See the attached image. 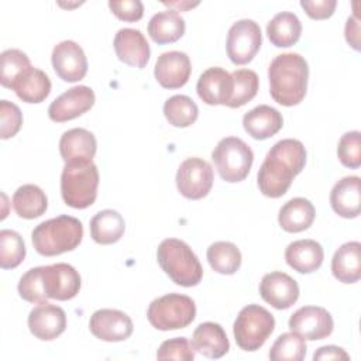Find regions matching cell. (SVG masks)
<instances>
[{
  "label": "cell",
  "mask_w": 361,
  "mask_h": 361,
  "mask_svg": "<svg viewBox=\"0 0 361 361\" xmlns=\"http://www.w3.org/2000/svg\"><path fill=\"white\" fill-rule=\"evenodd\" d=\"M306 164V149L299 140L285 138L275 142L268 151L257 175L258 188L268 197L283 196L293 178Z\"/></svg>",
  "instance_id": "6da1fadb"
},
{
  "label": "cell",
  "mask_w": 361,
  "mask_h": 361,
  "mask_svg": "<svg viewBox=\"0 0 361 361\" xmlns=\"http://www.w3.org/2000/svg\"><path fill=\"white\" fill-rule=\"evenodd\" d=\"M80 289V275L69 264L58 262L28 269L18 282V295L30 303H45L48 299L69 300Z\"/></svg>",
  "instance_id": "7a4b0ae2"
},
{
  "label": "cell",
  "mask_w": 361,
  "mask_h": 361,
  "mask_svg": "<svg viewBox=\"0 0 361 361\" xmlns=\"http://www.w3.org/2000/svg\"><path fill=\"white\" fill-rule=\"evenodd\" d=\"M269 93L286 107L299 104L307 90L309 68L306 59L295 52L275 56L268 68Z\"/></svg>",
  "instance_id": "3957f363"
},
{
  "label": "cell",
  "mask_w": 361,
  "mask_h": 361,
  "mask_svg": "<svg viewBox=\"0 0 361 361\" xmlns=\"http://www.w3.org/2000/svg\"><path fill=\"white\" fill-rule=\"evenodd\" d=\"M35 251L44 257H54L75 250L83 238L79 219L68 214L39 223L31 233Z\"/></svg>",
  "instance_id": "277c9868"
},
{
  "label": "cell",
  "mask_w": 361,
  "mask_h": 361,
  "mask_svg": "<svg viewBox=\"0 0 361 361\" xmlns=\"http://www.w3.org/2000/svg\"><path fill=\"white\" fill-rule=\"evenodd\" d=\"M157 259L162 271L176 285L190 288L196 286L203 276V268L192 251L182 240L166 238L157 250Z\"/></svg>",
  "instance_id": "5b68a950"
},
{
  "label": "cell",
  "mask_w": 361,
  "mask_h": 361,
  "mask_svg": "<svg viewBox=\"0 0 361 361\" xmlns=\"http://www.w3.org/2000/svg\"><path fill=\"white\" fill-rule=\"evenodd\" d=\"M99 171L93 161L66 162L61 175V195L73 209L92 206L97 196Z\"/></svg>",
  "instance_id": "8992f818"
},
{
  "label": "cell",
  "mask_w": 361,
  "mask_h": 361,
  "mask_svg": "<svg viewBox=\"0 0 361 361\" xmlns=\"http://www.w3.org/2000/svg\"><path fill=\"white\" fill-rule=\"evenodd\" d=\"M196 316L192 298L180 293H168L154 299L147 310L148 322L157 330L168 331L188 327Z\"/></svg>",
  "instance_id": "52a82bcc"
},
{
  "label": "cell",
  "mask_w": 361,
  "mask_h": 361,
  "mask_svg": "<svg viewBox=\"0 0 361 361\" xmlns=\"http://www.w3.org/2000/svg\"><path fill=\"white\" fill-rule=\"evenodd\" d=\"M275 329L274 316L259 305L243 307L234 322L233 333L237 345L244 351L261 348Z\"/></svg>",
  "instance_id": "ba28073f"
},
{
  "label": "cell",
  "mask_w": 361,
  "mask_h": 361,
  "mask_svg": "<svg viewBox=\"0 0 361 361\" xmlns=\"http://www.w3.org/2000/svg\"><path fill=\"white\" fill-rule=\"evenodd\" d=\"M212 159L220 178L226 182L235 183L247 178L254 161V154L241 138L226 137L214 147Z\"/></svg>",
  "instance_id": "9c48e42d"
},
{
  "label": "cell",
  "mask_w": 361,
  "mask_h": 361,
  "mask_svg": "<svg viewBox=\"0 0 361 361\" xmlns=\"http://www.w3.org/2000/svg\"><path fill=\"white\" fill-rule=\"evenodd\" d=\"M261 42L262 35L259 25L250 18L238 20L230 27L227 34V55L233 63L245 65L257 55Z\"/></svg>",
  "instance_id": "30bf717a"
},
{
  "label": "cell",
  "mask_w": 361,
  "mask_h": 361,
  "mask_svg": "<svg viewBox=\"0 0 361 361\" xmlns=\"http://www.w3.org/2000/svg\"><path fill=\"white\" fill-rule=\"evenodd\" d=\"M212 165L197 157L185 159L176 172V188L182 196L199 200L207 196L213 186Z\"/></svg>",
  "instance_id": "8fae6325"
},
{
  "label": "cell",
  "mask_w": 361,
  "mask_h": 361,
  "mask_svg": "<svg viewBox=\"0 0 361 361\" xmlns=\"http://www.w3.org/2000/svg\"><path fill=\"white\" fill-rule=\"evenodd\" d=\"M290 331L305 340H323L333 331L334 322L331 314L320 306H303L289 319Z\"/></svg>",
  "instance_id": "7c38bea8"
},
{
  "label": "cell",
  "mask_w": 361,
  "mask_h": 361,
  "mask_svg": "<svg viewBox=\"0 0 361 361\" xmlns=\"http://www.w3.org/2000/svg\"><path fill=\"white\" fill-rule=\"evenodd\" d=\"M51 62L55 73L65 82H78L87 73V59L79 44L66 39L52 49Z\"/></svg>",
  "instance_id": "4fadbf2b"
},
{
  "label": "cell",
  "mask_w": 361,
  "mask_h": 361,
  "mask_svg": "<svg viewBox=\"0 0 361 361\" xmlns=\"http://www.w3.org/2000/svg\"><path fill=\"white\" fill-rule=\"evenodd\" d=\"M93 104L94 92L89 86H73L49 104L48 116L55 123H63L85 114Z\"/></svg>",
  "instance_id": "5bb4252c"
},
{
  "label": "cell",
  "mask_w": 361,
  "mask_h": 361,
  "mask_svg": "<svg viewBox=\"0 0 361 361\" xmlns=\"http://www.w3.org/2000/svg\"><path fill=\"white\" fill-rule=\"evenodd\" d=\"M90 333L103 341L116 343L127 340L134 330L131 319L117 309H99L89 320Z\"/></svg>",
  "instance_id": "9a60e30c"
},
{
  "label": "cell",
  "mask_w": 361,
  "mask_h": 361,
  "mask_svg": "<svg viewBox=\"0 0 361 361\" xmlns=\"http://www.w3.org/2000/svg\"><path fill=\"white\" fill-rule=\"evenodd\" d=\"M259 295L272 307L282 310L296 303L299 298V285L288 274L275 271L262 276L259 283Z\"/></svg>",
  "instance_id": "2e32d148"
},
{
  "label": "cell",
  "mask_w": 361,
  "mask_h": 361,
  "mask_svg": "<svg viewBox=\"0 0 361 361\" xmlns=\"http://www.w3.org/2000/svg\"><path fill=\"white\" fill-rule=\"evenodd\" d=\"M28 329L39 340L49 341L59 337L66 329V314L62 307L48 302L39 303L28 314Z\"/></svg>",
  "instance_id": "e0dca14e"
},
{
  "label": "cell",
  "mask_w": 361,
  "mask_h": 361,
  "mask_svg": "<svg viewBox=\"0 0 361 361\" xmlns=\"http://www.w3.org/2000/svg\"><path fill=\"white\" fill-rule=\"evenodd\" d=\"M192 72L190 59L185 52L169 51L158 56L154 75L165 89H178L186 85Z\"/></svg>",
  "instance_id": "ac0fdd59"
},
{
  "label": "cell",
  "mask_w": 361,
  "mask_h": 361,
  "mask_svg": "<svg viewBox=\"0 0 361 361\" xmlns=\"http://www.w3.org/2000/svg\"><path fill=\"white\" fill-rule=\"evenodd\" d=\"M114 51L117 58L130 65L142 69L149 61V45L140 30L121 28L114 37Z\"/></svg>",
  "instance_id": "d6986e66"
},
{
  "label": "cell",
  "mask_w": 361,
  "mask_h": 361,
  "mask_svg": "<svg viewBox=\"0 0 361 361\" xmlns=\"http://www.w3.org/2000/svg\"><path fill=\"white\" fill-rule=\"evenodd\" d=\"M199 97L210 106L227 104L233 92V79L231 73L226 69L213 66L206 69L196 85Z\"/></svg>",
  "instance_id": "ffe728a7"
},
{
  "label": "cell",
  "mask_w": 361,
  "mask_h": 361,
  "mask_svg": "<svg viewBox=\"0 0 361 361\" xmlns=\"http://www.w3.org/2000/svg\"><path fill=\"white\" fill-rule=\"evenodd\" d=\"M361 179L345 176L340 179L330 192L331 209L344 219H354L361 210Z\"/></svg>",
  "instance_id": "44dd1931"
},
{
  "label": "cell",
  "mask_w": 361,
  "mask_h": 361,
  "mask_svg": "<svg viewBox=\"0 0 361 361\" xmlns=\"http://www.w3.org/2000/svg\"><path fill=\"white\" fill-rule=\"evenodd\" d=\"M193 348L207 358H221L230 350V343L224 329L219 323H200L192 336Z\"/></svg>",
  "instance_id": "7402d4cb"
},
{
  "label": "cell",
  "mask_w": 361,
  "mask_h": 361,
  "mask_svg": "<svg viewBox=\"0 0 361 361\" xmlns=\"http://www.w3.org/2000/svg\"><path fill=\"white\" fill-rule=\"evenodd\" d=\"M243 126L252 138L267 140L282 128L283 118L276 109L268 104H259L244 114Z\"/></svg>",
  "instance_id": "603a6c76"
},
{
  "label": "cell",
  "mask_w": 361,
  "mask_h": 361,
  "mask_svg": "<svg viewBox=\"0 0 361 361\" xmlns=\"http://www.w3.org/2000/svg\"><path fill=\"white\" fill-rule=\"evenodd\" d=\"M96 148V137L86 128L68 130L59 140V152L65 164L73 161H92Z\"/></svg>",
  "instance_id": "cb8c5ba5"
},
{
  "label": "cell",
  "mask_w": 361,
  "mask_h": 361,
  "mask_svg": "<svg viewBox=\"0 0 361 361\" xmlns=\"http://www.w3.org/2000/svg\"><path fill=\"white\" fill-rule=\"evenodd\" d=\"M324 252L314 240H298L285 250L286 264L299 274H310L322 267Z\"/></svg>",
  "instance_id": "d4e9b609"
},
{
  "label": "cell",
  "mask_w": 361,
  "mask_h": 361,
  "mask_svg": "<svg viewBox=\"0 0 361 361\" xmlns=\"http://www.w3.org/2000/svg\"><path fill=\"white\" fill-rule=\"evenodd\" d=\"M331 272L343 283H355L361 278V244L358 241L344 243L336 250Z\"/></svg>",
  "instance_id": "484cf974"
},
{
  "label": "cell",
  "mask_w": 361,
  "mask_h": 361,
  "mask_svg": "<svg viewBox=\"0 0 361 361\" xmlns=\"http://www.w3.org/2000/svg\"><path fill=\"white\" fill-rule=\"evenodd\" d=\"M316 216L314 206L305 197H293L288 200L278 214V221L282 230L288 233H300L307 230Z\"/></svg>",
  "instance_id": "4316f807"
},
{
  "label": "cell",
  "mask_w": 361,
  "mask_h": 361,
  "mask_svg": "<svg viewBox=\"0 0 361 361\" xmlns=\"http://www.w3.org/2000/svg\"><path fill=\"white\" fill-rule=\"evenodd\" d=\"M10 89L25 103H41L51 92V80L44 71L31 66L14 80Z\"/></svg>",
  "instance_id": "83f0119b"
},
{
  "label": "cell",
  "mask_w": 361,
  "mask_h": 361,
  "mask_svg": "<svg viewBox=\"0 0 361 361\" xmlns=\"http://www.w3.org/2000/svg\"><path fill=\"white\" fill-rule=\"evenodd\" d=\"M148 34L157 44H171L185 34V20L178 10L169 8L154 14L148 23Z\"/></svg>",
  "instance_id": "f1b7e54d"
},
{
  "label": "cell",
  "mask_w": 361,
  "mask_h": 361,
  "mask_svg": "<svg viewBox=\"0 0 361 361\" xmlns=\"http://www.w3.org/2000/svg\"><path fill=\"white\" fill-rule=\"evenodd\" d=\"M126 230L123 216L111 209L96 213L90 220V235L97 244H113L117 243Z\"/></svg>",
  "instance_id": "f546056e"
},
{
  "label": "cell",
  "mask_w": 361,
  "mask_h": 361,
  "mask_svg": "<svg viewBox=\"0 0 361 361\" xmlns=\"http://www.w3.org/2000/svg\"><path fill=\"white\" fill-rule=\"evenodd\" d=\"M300 34V20L290 11L278 13L267 25V35L269 41L278 48L292 47L299 41Z\"/></svg>",
  "instance_id": "4dcf8cb0"
},
{
  "label": "cell",
  "mask_w": 361,
  "mask_h": 361,
  "mask_svg": "<svg viewBox=\"0 0 361 361\" xmlns=\"http://www.w3.org/2000/svg\"><path fill=\"white\" fill-rule=\"evenodd\" d=\"M13 209L23 219H37L42 216L48 207V199L37 185H23L13 195Z\"/></svg>",
  "instance_id": "1f68e13d"
},
{
  "label": "cell",
  "mask_w": 361,
  "mask_h": 361,
  "mask_svg": "<svg viewBox=\"0 0 361 361\" xmlns=\"http://www.w3.org/2000/svg\"><path fill=\"white\" fill-rule=\"evenodd\" d=\"M207 261L213 271L223 275H233L241 267V252L230 241H216L207 248Z\"/></svg>",
  "instance_id": "d6a6232c"
},
{
  "label": "cell",
  "mask_w": 361,
  "mask_h": 361,
  "mask_svg": "<svg viewBox=\"0 0 361 361\" xmlns=\"http://www.w3.org/2000/svg\"><path fill=\"white\" fill-rule=\"evenodd\" d=\"M233 92L227 102V107L237 109L252 100L258 92L259 80L258 75L251 69H237L231 73Z\"/></svg>",
  "instance_id": "836d02e7"
},
{
  "label": "cell",
  "mask_w": 361,
  "mask_h": 361,
  "mask_svg": "<svg viewBox=\"0 0 361 361\" xmlns=\"http://www.w3.org/2000/svg\"><path fill=\"white\" fill-rule=\"evenodd\" d=\"M164 114L173 127H189L196 121L199 109L189 96L175 94L165 102Z\"/></svg>",
  "instance_id": "e575fe53"
},
{
  "label": "cell",
  "mask_w": 361,
  "mask_h": 361,
  "mask_svg": "<svg viewBox=\"0 0 361 361\" xmlns=\"http://www.w3.org/2000/svg\"><path fill=\"white\" fill-rule=\"evenodd\" d=\"M305 355V338H302L293 331L281 334L269 350V358L272 361H302Z\"/></svg>",
  "instance_id": "d590c367"
},
{
  "label": "cell",
  "mask_w": 361,
  "mask_h": 361,
  "mask_svg": "<svg viewBox=\"0 0 361 361\" xmlns=\"http://www.w3.org/2000/svg\"><path fill=\"white\" fill-rule=\"evenodd\" d=\"M25 257V245L23 237L14 230L0 231V267L13 269L18 267Z\"/></svg>",
  "instance_id": "8d00e7d4"
},
{
  "label": "cell",
  "mask_w": 361,
  "mask_h": 361,
  "mask_svg": "<svg viewBox=\"0 0 361 361\" xmlns=\"http://www.w3.org/2000/svg\"><path fill=\"white\" fill-rule=\"evenodd\" d=\"M0 83L4 87H11L16 79H18L27 69L31 68L30 58L20 49H6L0 55Z\"/></svg>",
  "instance_id": "74e56055"
},
{
  "label": "cell",
  "mask_w": 361,
  "mask_h": 361,
  "mask_svg": "<svg viewBox=\"0 0 361 361\" xmlns=\"http://www.w3.org/2000/svg\"><path fill=\"white\" fill-rule=\"evenodd\" d=\"M337 157L340 162L351 169L361 166V134L360 131H348L341 135L337 145Z\"/></svg>",
  "instance_id": "f35d334b"
},
{
  "label": "cell",
  "mask_w": 361,
  "mask_h": 361,
  "mask_svg": "<svg viewBox=\"0 0 361 361\" xmlns=\"http://www.w3.org/2000/svg\"><path fill=\"white\" fill-rule=\"evenodd\" d=\"M158 360H180V361H192L195 358V348L192 343L186 337H175L164 341L158 351Z\"/></svg>",
  "instance_id": "ab89813d"
},
{
  "label": "cell",
  "mask_w": 361,
  "mask_h": 361,
  "mask_svg": "<svg viewBox=\"0 0 361 361\" xmlns=\"http://www.w3.org/2000/svg\"><path fill=\"white\" fill-rule=\"evenodd\" d=\"M0 137L1 140H7L14 137L23 124V114L17 104L1 100L0 102Z\"/></svg>",
  "instance_id": "60d3db41"
},
{
  "label": "cell",
  "mask_w": 361,
  "mask_h": 361,
  "mask_svg": "<svg viewBox=\"0 0 361 361\" xmlns=\"http://www.w3.org/2000/svg\"><path fill=\"white\" fill-rule=\"evenodd\" d=\"M111 13L123 21H138L144 14V6L140 0H121V1H109Z\"/></svg>",
  "instance_id": "b9f144b4"
},
{
  "label": "cell",
  "mask_w": 361,
  "mask_h": 361,
  "mask_svg": "<svg viewBox=\"0 0 361 361\" xmlns=\"http://www.w3.org/2000/svg\"><path fill=\"white\" fill-rule=\"evenodd\" d=\"M300 6L313 20H324L333 16L337 6L336 0H302Z\"/></svg>",
  "instance_id": "7bdbcfd3"
},
{
  "label": "cell",
  "mask_w": 361,
  "mask_h": 361,
  "mask_svg": "<svg viewBox=\"0 0 361 361\" xmlns=\"http://www.w3.org/2000/svg\"><path fill=\"white\" fill-rule=\"evenodd\" d=\"M313 360L319 361H329V360H350V355L340 347L337 345H324L320 347L314 354H313Z\"/></svg>",
  "instance_id": "ee69618b"
},
{
  "label": "cell",
  "mask_w": 361,
  "mask_h": 361,
  "mask_svg": "<svg viewBox=\"0 0 361 361\" xmlns=\"http://www.w3.org/2000/svg\"><path fill=\"white\" fill-rule=\"evenodd\" d=\"M345 39L355 49L360 51V23L355 16L348 17L345 23Z\"/></svg>",
  "instance_id": "f6af8a7d"
},
{
  "label": "cell",
  "mask_w": 361,
  "mask_h": 361,
  "mask_svg": "<svg viewBox=\"0 0 361 361\" xmlns=\"http://www.w3.org/2000/svg\"><path fill=\"white\" fill-rule=\"evenodd\" d=\"M165 4H168V6H176V7H180V10H185V8L197 6L199 3H165Z\"/></svg>",
  "instance_id": "bcb514c9"
}]
</instances>
